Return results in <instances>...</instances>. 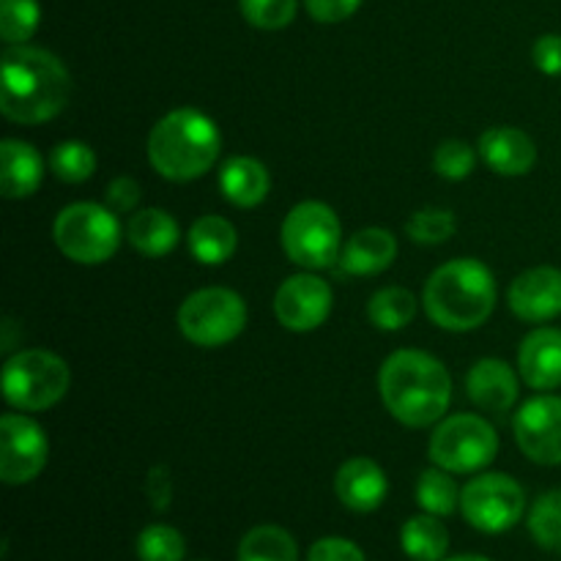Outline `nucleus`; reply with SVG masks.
Listing matches in <instances>:
<instances>
[{
  "label": "nucleus",
  "instance_id": "1",
  "mask_svg": "<svg viewBox=\"0 0 561 561\" xmlns=\"http://www.w3.org/2000/svg\"><path fill=\"white\" fill-rule=\"evenodd\" d=\"M71 77L58 55L42 47L11 44L0 58V110L11 124L53 121L69 102Z\"/></svg>",
  "mask_w": 561,
  "mask_h": 561
},
{
  "label": "nucleus",
  "instance_id": "2",
  "mask_svg": "<svg viewBox=\"0 0 561 561\" xmlns=\"http://www.w3.org/2000/svg\"><path fill=\"white\" fill-rule=\"evenodd\" d=\"M378 392L400 425L420 431L444 420L453 403V378L436 356L403 348L383 359Z\"/></svg>",
  "mask_w": 561,
  "mask_h": 561
},
{
  "label": "nucleus",
  "instance_id": "3",
  "mask_svg": "<svg viewBox=\"0 0 561 561\" xmlns=\"http://www.w3.org/2000/svg\"><path fill=\"white\" fill-rule=\"evenodd\" d=\"M496 277L477 257H458L427 277L422 305L427 318L447 332H474L496 307Z\"/></svg>",
  "mask_w": 561,
  "mask_h": 561
},
{
  "label": "nucleus",
  "instance_id": "4",
  "mask_svg": "<svg viewBox=\"0 0 561 561\" xmlns=\"http://www.w3.org/2000/svg\"><path fill=\"white\" fill-rule=\"evenodd\" d=\"M222 135L206 113L179 107L157 121L148 135V162L162 179L173 184L203 179L217 164Z\"/></svg>",
  "mask_w": 561,
  "mask_h": 561
},
{
  "label": "nucleus",
  "instance_id": "5",
  "mask_svg": "<svg viewBox=\"0 0 561 561\" xmlns=\"http://www.w3.org/2000/svg\"><path fill=\"white\" fill-rule=\"evenodd\" d=\"M55 247L80 266H99L118 252L124 230L118 214L102 203H71L53 222Z\"/></svg>",
  "mask_w": 561,
  "mask_h": 561
},
{
  "label": "nucleus",
  "instance_id": "6",
  "mask_svg": "<svg viewBox=\"0 0 561 561\" xmlns=\"http://www.w3.org/2000/svg\"><path fill=\"white\" fill-rule=\"evenodd\" d=\"M69 365L44 348H25L3 365V398L16 411H47L66 398Z\"/></svg>",
  "mask_w": 561,
  "mask_h": 561
},
{
  "label": "nucleus",
  "instance_id": "7",
  "mask_svg": "<svg viewBox=\"0 0 561 561\" xmlns=\"http://www.w3.org/2000/svg\"><path fill=\"white\" fill-rule=\"evenodd\" d=\"M283 250L296 266L307 272H321L334 266L343 252V225L332 206L321 201H301L285 217Z\"/></svg>",
  "mask_w": 561,
  "mask_h": 561
},
{
  "label": "nucleus",
  "instance_id": "8",
  "mask_svg": "<svg viewBox=\"0 0 561 561\" xmlns=\"http://www.w3.org/2000/svg\"><path fill=\"white\" fill-rule=\"evenodd\" d=\"M431 463L449 474H480L496 460L499 436L488 420L477 414L447 416L427 444Z\"/></svg>",
  "mask_w": 561,
  "mask_h": 561
},
{
  "label": "nucleus",
  "instance_id": "9",
  "mask_svg": "<svg viewBox=\"0 0 561 561\" xmlns=\"http://www.w3.org/2000/svg\"><path fill=\"white\" fill-rule=\"evenodd\" d=\"M247 327V305L230 288H201L179 307V329L197 348H222Z\"/></svg>",
  "mask_w": 561,
  "mask_h": 561
},
{
  "label": "nucleus",
  "instance_id": "10",
  "mask_svg": "<svg viewBox=\"0 0 561 561\" xmlns=\"http://www.w3.org/2000/svg\"><path fill=\"white\" fill-rule=\"evenodd\" d=\"M460 513L471 529L482 535H504L526 515V493L510 474H480L466 482Z\"/></svg>",
  "mask_w": 561,
  "mask_h": 561
},
{
  "label": "nucleus",
  "instance_id": "11",
  "mask_svg": "<svg viewBox=\"0 0 561 561\" xmlns=\"http://www.w3.org/2000/svg\"><path fill=\"white\" fill-rule=\"evenodd\" d=\"M49 458L47 433L38 422L22 414L0 416V480L5 485H27L44 471Z\"/></svg>",
  "mask_w": 561,
  "mask_h": 561
},
{
  "label": "nucleus",
  "instance_id": "12",
  "mask_svg": "<svg viewBox=\"0 0 561 561\" xmlns=\"http://www.w3.org/2000/svg\"><path fill=\"white\" fill-rule=\"evenodd\" d=\"M518 449L537 466H561V398L540 392L513 420Z\"/></svg>",
  "mask_w": 561,
  "mask_h": 561
},
{
  "label": "nucleus",
  "instance_id": "13",
  "mask_svg": "<svg viewBox=\"0 0 561 561\" xmlns=\"http://www.w3.org/2000/svg\"><path fill=\"white\" fill-rule=\"evenodd\" d=\"M332 288L318 274H294L274 294V316L288 332H316L332 312Z\"/></svg>",
  "mask_w": 561,
  "mask_h": 561
},
{
  "label": "nucleus",
  "instance_id": "14",
  "mask_svg": "<svg viewBox=\"0 0 561 561\" xmlns=\"http://www.w3.org/2000/svg\"><path fill=\"white\" fill-rule=\"evenodd\" d=\"M507 305L526 323H548L561 316V268L535 266L518 274L507 290Z\"/></svg>",
  "mask_w": 561,
  "mask_h": 561
},
{
  "label": "nucleus",
  "instance_id": "15",
  "mask_svg": "<svg viewBox=\"0 0 561 561\" xmlns=\"http://www.w3.org/2000/svg\"><path fill=\"white\" fill-rule=\"evenodd\" d=\"M334 493L351 513H376L387 502L389 482L381 466L370 458H351L334 474Z\"/></svg>",
  "mask_w": 561,
  "mask_h": 561
},
{
  "label": "nucleus",
  "instance_id": "16",
  "mask_svg": "<svg viewBox=\"0 0 561 561\" xmlns=\"http://www.w3.org/2000/svg\"><path fill=\"white\" fill-rule=\"evenodd\" d=\"M518 376L535 392L561 387V329L540 327L526 334L518 348Z\"/></svg>",
  "mask_w": 561,
  "mask_h": 561
},
{
  "label": "nucleus",
  "instance_id": "17",
  "mask_svg": "<svg viewBox=\"0 0 561 561\" xmlns=\"http://www.w3.org/2000/svg\"><path fill=\"white\" fill-rule=\"evenodd\" d=\"M466 392L477 409L488 414H507L518 403L520 381L507 362L480 359L466 376Z\"/></svg>",
  "mask_w": 561,
  "mask_h": 561
},
{
  "label": "nucleus",
  "instance_id": "18",
  "mask_svg": "<svg viewBox=\"0 0 561 561\" xmlns=\"http://www.w3.org/2000/svg\"><path fill=\"white\" fill-rule=\"evenodd\" d=\"M477 151L493 173L507 175V179L526 175L537 162L535 140L515 126H491L482 131Z\"/></svg>",
  "mask_w": 561,
  "mask_h": 561
},
{
  "label": "nucleus",
  "instance_id": "19",
  "mask_svg": "<svg viewBox=\"0 0 561 561\" xmlns=\"http://www.w3.org/2000/svg\"><path fill=\"white\" fill-rule=\"evenodd\" d=\"M398 257V239L387 228L356 230L340 252V272L351 277H373L387 272Z\"/></svg>",
  "mask_w": 561,
  "mask_h": 561
},
{
  "label": "nucleus",
  "instance_id": "20",
  "mask_svg": "<svg viewBox=\"0 0 561 561\" xmlns=\"http://www.w3.org/2000/svg\"><path fill=\"white\" fill-rule=\"evenodd\" d=\"M42 179V153L31 142L5 137L0 142V192L5 201H25V197L36 195Z\"/></svg>",
  "mask_w": 561,
  "mask_h": 561
},
{
  "label": "nucleus",
  "instance_id": "21",
  "mask_svg": "<svg viewBox=\"0 0 561 561\" xmlns=\"http://www.w3.org/2000/svg\"><path fill=\"white\" fill-rule=\"evenodd\" d=\"M272 190L266 164L252 157H230L219 168V192L236 208L261 206Z\"/></svg>",
  "mask_w": 561,
  "mask_h": 561
},
{
  "label": "nucleus",
  "instance_id": "22",
  "mask_svg": "<svg viewBox=\"0 0 561 561\" xmlns=\"http://www.w3.org/2000/svg\"><path fill=\"white\" fill-rule=\"evenodd\" d=\"M186 244H190V255L203 266H222L239 250V233L230 219L219 217V214H206V217L195 219L186 233Z\"/></svg>",
  "mask_w": 561,
  "mask_h": 561
},
{
  "label": "nucleus",
  "instance_id": "23",
  "mask_svg": "<svg viewBox=\"0 0 561 561\" xmlns=\"http://www.w3.org/2000/svg\"><path fill=\"white\" fill-rule=\"evenodd\" d=\"M126 239L142 257H164L179 247L181 228L164 208H142L131 214Z\"/></svg>",
  "mask_w": 561,
  "mask_h": 561
},
{
  "label": "nucleus",
  "instance_id": "24",
  "mask_svg": "<svg viewBox=\"0 0 561 561\" xmlns=\"http://www.w3.org/2000/svg\"><path fill=\"white\" fill-rule=\"evenodd\" d=\"M400 548L411 561H444L449 551V531L438 515H414L400 529Z\"/></svg>",
  "mask_w": 561,
  "mask_h": 561
},
{
  "label": "nucleus",
  "instance_id": "25",
  "mask_svg": "<svg viewBox=\"0 0 561 561\" xmlns=\"http://www.w3.org/2000/svg\"><path fill=\"white\" fill-rule=\"evenodd\" d=\"M239 561H299V546L283 526L263 524L247 531L239 542Z\"/></svg>",
  "mask_w": 561,
  "mask_h": 561
},
{
  "label": "nucleus",
  "instance_id": "26",
  "mask_svg": "<svg viewBox=\"0 0 561 561\" xmlns=\"http://www.w3.org/2000/svg\"><path fill=\"white\" fill-rule=\"evenodd\" d=\"M367 318L381 332H400L416 318V296L400 285L376 290L367 301Z\"/></svg>",
  "mask_w": 561,
  "mask_h": 561
},
{
  "label": "nucleus",
  "instance_id": "27",
  "mask_svg": "<svg viewBox=\"0 0 561 561\" xmlns=\"http://www.w3.org/2000/svg\"><path fill=\"white\" fill-rule=\"evenodd\" d=\"M460 493L463 488H458L455 474L438 469H425L416 480V504H420L425 513L438 515V518H449L460 510Z\"/></svg>",
  "mask_w": 561,
  "mask_h": 561
},
{
  "label": "nucleus",
  "instance_id": "28",
  "mask_svg": "<svg viewBox=\"0 0 561 561\" xmlns=\"http://www.w3.org/2000/svg\"><path fill=\"white\" fill-rule=\"evenodd\" d=\"M49 170L64 184H82L96 173V153L88 142L64 140L49 151Z\"/></svg>",
  "mask_w": 561,
  "mask_h": 561
},
{
  "label": "nucleus",
  "instance_id": "29",
  "mask_svg": "<svg viewBox=\"0 0 561 561\" xmlns=\"http://www.w3.org/2000/svg\"><path fill=\"white\" fill-rule=\"evenodd\" d=\"M529 535L542 551L561 553V488L548 491L531 504L529 510Z\"/></svg>",
  "mask_w": 561,
  "mask_h": 561
},
{
  "label": "nucleus",
  "instance_id": "30",
  "mask_svg": "<svg viewBox=\"0 0 561 561\" xmlns=\"http://www.w3.org/2000/svg\"><path fill=\"white\" fill-rule=\"evenodd\" d=\"M135 551L140 561H184L186 540L173 526L151 524L137 535Z\"/></svg>",
  "mask_w": 561,
  "mask_h": 561
},
{
  "label": "nucleus",
  "instance_id": "31",
  "mask_svg": "<svg viewBox=\"0 0 561 561\" xmlns=\"http://www.w3.org/2000/svg\"><path fill=\"white\" fill-rule=\"evenodd\" d=\"M42 22L38 0H0V38L5 44H25Z\"/></svg>",
  "mask_w": 561,
  "mask_h": 561
},
{
  "label": "nucleus",
  "instance_id": "32",
  "mask_svg": "<svg viewBox=\"0 0 561 561\" xmlns=\"http://www.w3.org/2000/svg\"><path fill=\"white\" fill-rule=\"evenodd\" d=\"M458 228V219L449 208H422V211L411 214L409 222H405V233L411 241L425 247L444 244L455 236Z\"/></svg>",
  "mask_w": 561,
  "mask_h": 561
},
{
  "label": "nucleus",
  "instance_id": "33",
  "mask_svg": "<svg viewBox=\"0 0 561 561\" xmlns=\"http://www.w3.org/2000/svg\"><path fill=\"white\" fill-rule=\"evenodd\" d=\"M241 16L257 31H283L296 20V0H239Z\"/></svg>",
  "mask_w": 561,
  "mask_h": 561
},
{
  "label": "nucleus",
  "instance_id": "34",
  "mask_svg": "<svg viewBox=\"0 0 561 561\" xmlns=\"http://www.w3.org/2000/svg\"><path fill=\"white\" fill-rule=\"evenodd\" d=\"M480 151L466 140H444L433 153V170L447 181H463L474 173Z\"/></svg>",
  "mask_w": 561,
  "mask_h": 561
},
{
  "label": "nucleus",
  "instance_id": "35",
  "mask_svg": "<svg viewBox=\"0 0 561 561\" xmlns=\"http://www.w3.org/2000/svg\"><path fill=\"white\" fill-rule=\"evenodd\" d=\"M173 471L168 466H151L146 474V499L151 504L153 513H168L173 504Z\"/></svg>",
  "mask_w": 561,
  "mask_h": 561
},
{
  "label": "nucleus",
  "instance_id": "36",
  "mask_svg": "<svg viewBox=\"0 0 561 561\" xmlns=\"http://www.w3.org/2000/svg\"><path fill=\"white\" fill-rule=\"evenodd\" d=\"M307 561H367L362 548L356 542L345 540V537H323V540L312 542Z\"/></svg>",
  "mask_w": 561,
  "mask_h": 561
},
{
  "label": "nucleus",
  "instance_id": "37",
  "mask_svg": "<svg viewBox=\"0 0 561 561\" xmlns=\"http://www.w3.org/2000/svg\"><path fill=\"white\" fill-rule=\"evenodd\" d=\"M140 197V184H137L135 179H129V175H118V179L110 181L107 190H104V203H107L115 214L135 211Z\"/></svg>",
  "mask_w": 561,
  "mask_h": 561
},
{
  "label": "nucleus",
  "instance_id": "38",
  "mask_svg": "<svg viewBox=\"0 0 561 561\" xmlns=\"http://www.w3.org/2000/svg\"><path fill=\"white\" fill-rule=\"evenodd\" d=\"M307 11L321 25H337L359 11L362 0H305Z\"/></svg>",
  "mask_w": 561,
  "mask_h": 561
},
{
  "label": "nucleus",
  "instance_id": "39",
  "mask_svg": "<svg viewBox=\"0 0 561 561\" xmlns=\"http://www.w3.org/2000/svg\"><path fill=\"white\" fill-rule=\"evenodd\" d=\"M531 60L548 77H561V33H546L531 47Z\"/></svg>",
  "mask_w": 561,
  "mask_h": 561
},
{
  "label": "nucleus",
  "instance_id": "40",
  "mask_svg": "<svg viewBox=\"0 0 561 561\" xmlns=\"http://www.w3.org/2000/svg\"><path fill=\"white\" fill-rule=\"evenodd\" d=\"M444 561H493V559L474 557V553H463V557H453V559H444Z\"/></svg>",
  "mask_w": 561,
  "mask_h": 561
}]
</instances>
